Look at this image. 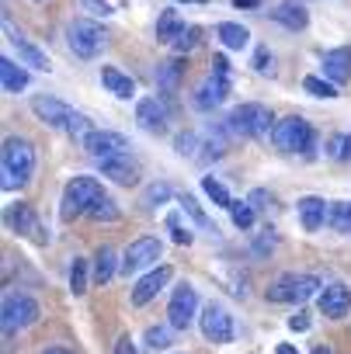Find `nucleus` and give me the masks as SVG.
<instances>
[{
	"label": "nucleus",
	"mask_w": 351,
	"mask_h": 354,
	"mask_svg": "<svg viewBox=\"0 0 351 354\" xmlns=\"http://www.w3.org/2000/svg\"><path fill=\"white\" fill-rule=\"evenodd\" d=\"M35 170V146L28 139H8L4 142V188H18L32 181Z\"/></svg>",
	"instance_id": "1"
},
{
	"label": "nucleus",
	"mask_w": 351,
	"mask_h": 354,
	"mask_svg": "<svg viewBox=\"0 0 351 354\" xmlns=\"http://www.w3.org/2000/svg\"><path fill=\"white\" fill-rule=\"evenodd\" d=\"M101 195H105V188H101L98 177H73V181L66 185V192H63V209H60V216L70 223V219L91 212V205H94Z\"/></svg>",
	"instance_id": "2"
},
{
	"label": "nucleus",
	"mask_w": 351,
	"mask_h": 354,
	"mask_svg": "<svg viewBox=\"0 0 351 354\" xmlns=\"http://www.w3.org/2000/svg\"><path fill=\"white\" fill-rule=\"evenodd\" d=\"M226 129H230L233 136H251V139H261V136H268L275 125H271V111H268L264 104L251 101V104H240V108H233V111H230Z\"/></svg>",
	"instance_id": "3"
},
{
	"label": "nucleus",
	"mask_w": 351,
	"mask_h": 354,
	"mask_svg": "<svg viewBox=\"0 0 351 354\" xmlns=\"http://www.w3.org/2000/svg\"><path fill=\"white\" fill-rule=\"evenodd\" d=\"M271 139H275V146H278L282 153H309V149H313V129H309V122L299 118V115H289V118L275 122Z\"/></svg>",
	"instance_id": "4"
},
{
	"label": "nucleus",
	"mask_w": 351,
	"mask_h": 354,
	"mask_svg": "<svg viewBox=\"0 0 351 354\" xmlns=\"http://www.w3.org/2000/svg\"><path fill=\"white\" fill-rule=\"evenodd\" d=\"M105 39H108V32L98 21H73L66 28V42H70L73 56H80V59H94L101 53Z\"/></svg>",
	"instance_id": "5"
},
{
	"label": "nucleus",
	"mask_w": 351,
	"mask_h": 354,
	"mask_svg": "<svg viewBox=\"0 0 351 354\" xmlns=\"http://www.w3.org/2000/svg\"><path fill=\"white\" fill-rule=\"evenodd\" d=\"M320 281L313 274H282L271 288H268V299L271 302H306L309 295H316Z\"/></svg>",
	"instance_id": "6"
},
{
	"label": "nucleus",
	"mask_w": 351,
	"mask_h": 354,
	"mask_svg": "<svg viewBox=\"0 0 351 354\" xmlns=\"http://www.w3.org/2000/svg\"><path fill=\"white\" fill-rule=\"evenodd\" d=\"M195 313H199V295L188 281H181L170 295V306H167V323L174 330H188L195 323Z\"/></svg>",
	"instance_id": "7"
},
{
	"label": "nucleus",
	"mask_w": 351,
	"mask_h": 354,
	"mask_svg": "<svg viewBox=\"0 0 351 354\" xmlns=\"http://www.w3.org/2000/svg\"><path fill=\"white\" fill-rule=\"evenodd\" d=\"M4 330L8 333H15V330H25V326H32L35 319H39V302L32 299V295H21V292H11L8 299H4Z\"/></svg>",
	"instance_id": "8"
},
{
	"label": "nucleus",
	"mask_w": 351,
	"mask_h": 354,
	"mask_svg": "<svg viewBox=\"0 0 351 354\" xmlns=\"http://www.w3.org/2000/svg\"><path fill=\"white\" fill-rule=\"evenodd\" d=\"M160 254H163V243H160L156 236H139V240H132V243L125 247V254H122V274H136V271L156 264Z\"/></svg>",
	"instance_id": "9"
},
{
	"label": "nucleus",
	"mask_w": 351,
	"mask_h": 354,
	"mask_svg": "<svg viewBox=\"0 0 351 354\" xmlns=\"http://www.w3.org/2000/svg\"><path fill=\"white\" fill-rule=\"evenodd\" d=\"M199 323H202L206 340H213V344H230V340H233V316H230L219 302H209V306L202 309Z\"/></svg>",
	"instance_id": "10"
},
{
	"label": "nucleus",
	"mask_w": 351,
	"mask_h": 354,
	"mask_svg": "<svg viewBox=\"0 0 351 354\" xmlns=\"http://www.w3.org/2000/svg\"><path fill=\"white\" fill-rule=\"evenodd\" d=\"M84 149L101 163V160H111V156L129 153V139H125V136H118V132H111V129H94V132L87 136Z\"/></svg>",
	"instance_id": "11"
},
{
	"label": "nucleus",
	"mask_w": 351,
	"mask_h": 354,
	"mask_svg": "<svg viewBox=\"0 0 351 354\" xmlns=\"http://www.w3.org/2000/svg\"><path fill=\"white\" fill-rule=\"evenodd\" d=\"M230 94V77H206L202 84H199V91H195V108L199 111H213V108H219L223 104V97Z\"/></svg>",
	"instance_id": "12"
},
{
	"label": "nucleus",
	"mask_w": 351,
	"mask_h": 354,
	"mask_svg": "<svg viewBox=\"0 0 351 354\" xmlns=\"http://www.w3.org/2000/svg\"><path fill=\"white\" fill-rule=\"evenodd\" d=\"M167 281H170V268H153L150 274H143V278L136 281V288H132V306L153 302V299L167 288Z\"/></svg>",
	"instance_id": "13"
},
{
	"label": "nucleus",
	"mask_w": 351,
	"mask_h": 354,
	"mask_svg": "<svg viewBox=\"0 0 351 354\" xmlns=\"http://www.w3.org/2000/svg\"><path fill=\"white\" fill-rule=\"evenodd\" d=\"M101 174H105V177H111L115 185H125V188L139 185V163H136L129 153L111 156V160H101Z\"/></svg>",
	"instance_id": "14"
},
{
	"label": "nucleus",
	"mask_w": 351,
	"mask_h": 354,
	"mask_svg": "<svg viewBox=\"0 0 351 354\" xmlns=\"http://www.w3.org/2000/svg\"><path fill=\"white\" fill-rule=\"evenodd\" d=\"M351 309V288L348 285H327L320 292V313L330 319H344Z\"/></svg>",
	"instance_id": "15"
},
{
	"label": "nucleus",
	"mask_w": 351,
	"mask_h": 354,
	"mask_svg": "<svg viewBox=\"0 0 351 354\" xmlns=\"http://www.w3.org/2000/svg\"><path fill=\"white\" fill-rule=\"evenodd\" d=\"M136 122L146 129V132H163L167 129V104L160 97H143L136 104Z\"/></svg>",
	"instance_id": "16"
},
{
	"label": "nucleus",
	"mask_w": 351,
	"mask_h": 354,
	"mask_svg": "<svg viewBox=\"0 0 351 354\" xmlns=\"http://www.w3.org/2000/svg\"><path fill=\"white\" fill-rule=\"evenodd\" d=\"M320 66H323V77H327L330 84H344V80H351V49L341 46V49L323 53Z\"/></svg>",
	"instance_id": "17"
},
{
	"label": "nucleus",
	"mask_w": 351,
	"mask_h": 354,
	"mask_svg": "<svg viewBox=\"0 0 351 354\" xmlns=\"http://www.w3.org/2000/svg\"><path fill=\"white\" fill-rule=\"evenodd\" d=\"M327 212H330V205H327L323 198H316V195L299 198V223H303L306 233H316V230L327 223Z\"/></svg>",
	"instance_id": "18"
},
{
	"label": "nucleus",
	"mask_w": 351,
	"mask_h": 354,
	"mask_svg": "<svg viewBox=\"0 0 351 354\" xmlns=\"http://www.w3.org/2000/svg\"><path fill=\"white\" fill-rule=\"evenodd\" d=\"M32 111H35L42 122L60 125V129H66V122H70V115H73V108L63 104V101H56V97H35V101H32Z\"/></svg>",
	"instance_id": "19"
},
{
	"label": "nucleus",
	"mask_w": 351,
	"mask_h": 354,
	"mask_svg": "<svg viewBox=\"0 0 351 354\" xmlns=\"http://www.w3.org/2000/svg\"><path fill=\"white\" fill-rule=\"evenodd\" d=\"M11 226H15V233H21V236H32V240H46L42 236V230H39V219H35V212H32V205L28 202H18L15 209H11Z\"/></svg>",
	"instance_id": "20"
},
{
	"label": "nucleus",
	"mask_w": 351,
	"mask_h": 354,
	"mask_svg": "<svg viewBox=\"0 0 351 354\" xmlns=\"http://www.w3.org/2000/svg\"><path fill=\"white\" fill-rule=\"evenodd\" d=\"M8 35H11L8 42H11L15 49H18V56H21V63H25V66H35V70H49V59H46V53H42V49H35V46H32V42H28V39H25L21 32H15L11 25H8Z\"/></svg>",
	"instance_id": "21"
},
{
	"label": "nucleus",
	"mask_w": 351,
	"mask_h": 354,
	"mask_svg": "<svg viewBox=\"0 0 351 354\" xmlns=\"http://www.w3.org/2000/svg\"><path fill=\"white\" fill-rule=\"evenodd\" d=\"M271 18H275L282 28H289V32H303V28H306V21H309L306 8H303V4H296V0H285V4H278V8L271 11Z\"/></svg>",
	"instance_id": "22"
},
{
	"label": "nucleus",
	"mask_w": 351,
	"mask_h": 354,
	"mask_svg": "<svg viewBox=\"0 0 351 354\" xmlns=\"http://www.w3.org/2000/svg\"><path fill=\"white\" fill-rule=\"evenodd\" d=\"M101 84H105L115 97H132V94H136L132 77L122 73V70H115V66H101Z\"/></svg>",
	"instance_id": "23"
},
{
	"label": "nucleus",
	"mask_w": 351,
	"mask_h": 354,
	"mask_svg": "<svg viewBox=\"0 0 351 354\" xmlns=\"http://www.w3.org/2000/svg\"><path fill=\"white\" fill-rule=\"evenodd\" d=\"M181 77H185V66H181L178 59H167V63H160V66H156V84H160V91H163V94H178Z\"/></svg>",
	"instance_id": "24"
},
{
	"label": "nucleus",
	"mask_w": 351,
	"mask_h": 354,
	"mask_svg": "<svg viewBox=\"0 0 351 354\" xmlns=\"http://www.w3.org/2000/svg\"><path fill=\"white\" fill-rule=\"evenodd\" d=\"M0 84H4L8 94H18V91L28 87V73L15 59H0Z\"/></svg>",
	"instance_id": "25"
},
{
	"label": "nucleus",
	"mask_w": 351,
	"mask_h": 354,
	"mask_svg": "<svg viewBox=\"0 0 351 354\" xmlns=\"http://www.w3.org/2000/svg\"><path fill=\"white\" fill-rule=\"evenodd\" d=\"M115 268H122V261H115V250L111 247H98V254H94V281L98 285L111 281Z\"/></svg>",
	"instance_id": "26"
},
{
	"label": "nucleus",
	"mask_w": 351,
	"mask_h": 354,
	"mask_svg": "<svg viewBox=\"0 0 351 354\" xmlns=\"http://www.w3.org/2000/svg\"><path fill=\"white\" fill-rule=\"evenodd\" d=\"M216 35H219V42H223L226 49H244V46L251 42V32H247L244 25H237V21H223V25L216 28Z\"/></svg>",
	"instance_id": "27"
},
{
	"label": "nucleus",
	"mask_w": 351,
	"mask_h": 354,
	"mask_svg": "<svg viewBox=\"0 0 351 354\" xmlns=\"http://www.w3.org/2000/svg\"><path fill=\"white\" fill-rule=\"evenodd\" d=\"M181 32H185V21L178 18V11H163L160 15V21H156V39L160 42H174Z\"/></svg>",
	"instance_id": "28"
},
{
	"label": "nucleus",
	"mask_w": 351,
	"mask_h": 354,
	"mask_svg": "<svg viewBox=\"0 0 351 354\" xmlns=\"http://www.w3.org/2000/svg\"><path fill=\"white\" fill-rule=\"evenodd\" d=\"M327 226L337 233H351V202H334L327 212Z\"/></svg>",
	"instance_id": "29"
},
{
	"label": "nucleus",
	"mask_w": 351,
	"mask_h": 354,
	"mask_svg": "<svg viewBox=\"0 0 351 354\" xmlns=\"http://www.w3.org/2000/svg\"><path fill=\"white\" fill-rule=\"evenodd\" d=\"M87 216H91V219H98V223H118V216H122V212H118V205H115L108 195H101V198L91 205V212H87Z\"/></svg>",
	"instance_id": "30"
},
{
	"label": "nucleus",
	"mask_w": 351,
	"mask_h": 354,
	"mask_svg": "<svg viewBox=\"0 0 351 354\" xmlns=\"http://www.w3.org/2000/svg\"><path fill=\"white\" fill-rule=\"evenodd\" d=\"M66 132H70L73 139H80V142H87V136L94 132V122H91L87 115H80V111H73V115H70V122H66Z\"/></svg>",
	"instance_id": "31"
},
{
	"label": "nucleus",
	"mask_w": 351,
	"mask_h": 354,
	"mask_svg": "<svg viewBox=\"0 0 351 354\" xmlns=\"http://www.w3.org/2000/svg\"><path fill=\"white\" fill-rule=\"evenodd\" d=\"M70 288H73V295L87 292V261L84 257H73V264H70Z\"/></svg>",
	"instance_id": "32"
},
{
	"label": "nucleus",
	"mask_w": 351,
	"mask_h": 354,
	"mask_svg": "<svg viewBox=\"0 0 351 354\" xmlns=\"http://www.w3.org/2000/svg\"><path fill=\"white\" fill-rule=\"evenodd\" d=\"M202 188H206V195L216 202V205H223V209H233V198H230V192L216 181V177H202Z\"/></svg>",
	"instance_id": "33"
},
{
	"label": "nucleus",
	"mask_w": 351,
	"mask_h": 354,
	"mask_svg": "<svg viewBox=\"0 0 351 354\" xmlns=\"http://www.w3.org/2000/svg\"><path fill=\"white\" fill-rule=\"evenodd\" d=\"M303 87H306L313 97H337V84H330L327 77H306Z\"/></svg>",
	"instance_id": "34"
},
{
	"label": "nucleus",
	"mask_w": 351,
	"mask_h": 354,
	"mask_svg": "<svg viewBox=\"0 0 351 354\" xmlns=\"http://www.w3.org/2000/svg\"><path fill=\"white\" fill-rule=\"evenodd\" d=\"M170 330H174L170 323H167V326H150V330H146V344H150L153 351H167V347L174 344V340H170Z\"/></svg>",
	"instance_id": "35"
},
{
	"label": "nucleus",
	"mask_w": 351,
	"mask_h": 354,
	"mask_svg": "<svg viewBox=\"0 0 351 354\" xmlns=\"http://www.w3.org/2000/svg\"><path fill=\"white\" fill-rule=\"evenodd\" d=\"M230 216H233V226H240V230H251L254 226V205L251 202H233Z\"/></svg>",
	"instance_id": "36"
},
{
	"label": "nucleus",
	"mask_w": 351,
	"mask_h": 354,
	"mask_svg": "<svg viewBox=\"0 0 351 354\" xmlns=\"http://www.w3.org/2000/svg\"><path fill=\"white\" fill-rule=\"evenodd\" d=\"M199 35H202V28L199 25H185V32L174 39V49L178 53H188V49H195L199 46Z\"/></svg>",
	"instance_id": "37"
},
{
	"label": "nucleus",
	"mask_w": 351,
	"mask_h": 354,
	"mask_svg": "<svg viewBox=\"0 0 351 354\" xmlns=\"http://www.w3.org/2000/svg\"><path fill=\"white\" fill-rule=\"evenodd\" d=\"M181 205H185V212H188V216H192V219H195V223H199L202 230H209V233H216V226L209 223V216H206V212L199 209V202H195L192 195H185V198H181Z\"/></svg>",
	"instance_id": "38"
},
{
	"label": "nucleus",
	"mask_w": 351,
	"mask_h": 354,
	"mask_svg": "<svg viewBox=\"0 0 351 354\" xmlns=\"http://www.w3.org/2000/svg\"><path fill=\"white\" fill-rule=\"evenodd\" d=\"M327 153H330L334 160H351V136H330Z\"/></svg>",
	"instance_id": "39"
},
{
	"label": "nucleus",
	"mask_w": 351,
	"mask_h": 354,
	"mask_svg": "<svg viewBox=\"0 0 351 354\" xmlns=\"http://www.w3.org/2000/svg\"><path fill=\"white\" fill-rule=\"evenodd\" d=\"M167 198H170V188H167V185H150L146 195H143V205H146V209H156V205H163Z\"/></svg>",
	"instance_id": "40"
},
{
	"label": "nucleus",
	"mask_w": 351,
	"mask_h": 354,
	"mask_svg": "<svg viewBox=\"0 0 351 354\" xmlns=\"http://www.w3.org/2000/svg\"><path fill=\"white\" fill-rule=\"evenodd\" d=\"M167 230L174 233V243H185V247L192 243V233L181 226V219H178V216H167Z\"/></svg>",
	"instance_id": "41"
},
{
	"label": "nucleus",
	"mask_w": 351,
	"mask_h": 354,
	"mask_svg": "<svg viewBox=\"0 0 351 354\" xmlns=\"http://www.w3.org/2000/svg\"><path fill=\"white\" fill-rule=\"evenodd\" d=\"M195 146H199V139H195L192 132L178 136V153H181V156H185V153H188V156H195Z\"/></svg>",
	"instance_id": "42"
},
{
	"label": "nucleus",
	"mask_w": 351,
	"mask_h": 354,
	"mask_svg": "<svg viewBox=\"0 0 351 354\" xmlns=\"http://www.w3.org/2000/svg\"><path fill=\"white\" fill-rule=\"evenodd\" d=\"M80 8H87V11H91V15H98V18L111 15V8L105 4V0H80Z\"/></svg>",
	"instance_id": "43"
},
{
	"label": "nucleus",
	"mask_w": 351,
	"mask_h": 354,
	"mask_svg": "<svg viewBox=\"0 0 351 354\" xmlns=\"http://www.w3.org/2000/svg\"><path fill=\"white\" fill-rule=\"evenodd\" d=\"M289 330H296V333H303V330H309V313L306 309H299L292 319H289Z\"/></svg>",
	"instance_id": "44"
},
{
	"label": "nucleus",
	"mask_w": 351,
	"mask_h": 354,
	"mask_svg": "<svg viewBox=\"0 0 351 354\" xmlns=\"http://www.w3.org/2000/svg\"><path fill=\"white\" fill-rule=\"evenodd\" d=\"M254 70H261V73H264V70H271V53H268L264 46L254 53Z\"/></svg>",
	"instance_id": "45"
},
{
	"label": "nucleus",
	"mask_w": 351,
	"mask_h": 354,
	"mask_svg": "<svg viewBox=\"0 0 351 354\" xmlns=\"http://www.w3.org/2000/svg\"><path fill=\"white\" fill-rule=\"evenodd\" d=\"M213 73L216 77H230V63H226V56L219 53V56H213Z\"/></svg>",
	"instance_id": "46"
},
{
	"label": "nucleus",
	"mask_w": 351,
	"mask_h": 354,
	"mask_svg": "<svg viewBox=\"0 0 351 354\" xmlns=\"http://www.w3.org/2000/svg\"><path fill=\"white\" fill-rule=\"evenodd\" d=\"M115 354H139V347L132 344V337H122V340L115 344Z\"/></svg>",
	"instance_id": "47"
},
{
	"label": "nucleus",
	"mask_w": 351,
	"mask_h": 354,
	"mask_svg": "<svg viewBox=\"0 0 351 354\" xmlns=\"http://www.w3.org/2000/svg\"><path fill=\"white\" fill-rule=\"evenodd\" d=\"M247 202H251V205H254V209H264V202H271V198H268V195H264V192H254V195H251V198H247Z\"/></svg>",
	"instance_id": "48"
},
{
	"label": "nucleus",
	"mask_w": 351,
	"mask_h": 354,
	"mask_svg": "<svg viewBox=\"0 0 351 354\" xmlns=\"http://www.w3.org/2000/svg\"><path fill=\"white\" fill-rule=\"evenodd\" d=\"M233 4H237V8H247V11H254V8L261 4V0H233Z\"/></svg>",
	"instance_id": "49"
},
{
	"label": "nucleus",
	"mask_w": 351,
	"mask_h": 354,
	"mask_svg": "<svg viewBox=\"0 0 351 354\" xmlns=\"http://www.w3.org/2000/svg\"><path fill=\"white\" fill-rule=\"evenodd\" d=\"M275 354H299V351H296L292 344H278V351H275Z\"/></svg>",
	"instance_id": "50"
},
{
	"label": "nucleus",
	"mask_w": 351,
	"mask_h": 354,
	"mask_svg": "<svg viewBox=\"0 0 351 354\" xmlns=\"http://www.w3.org/2000/svg\"><path fill=\"white\" fill-rule=\"evenodd\" d=\"M42 354H70V351H63V347H49V351H42Z\"/></svg>",
	"instance_id": "51"
},
{
	"label": "nucleus",
	"mask_w": 351,
	"mask_h": 354,
	"mask_svg": "<svg viewBox=\"0 0 351 354\" xmlns=\"http://www.w3.org/2000/svg\"><path fill=\"white\" fill-rule=\"evenodd\" d=\"M313 354H330V347H327V344H320V347H316Z\"/></svg>",
	"instance_id": "52"
}]
</instances>
